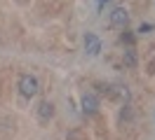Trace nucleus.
Listing matches in <instances>:
<instances>
[{
    "mask_svg": "<svg viewBox=\"0 0 155 140\" xmlns=\"http://www.w3.org/2000/svg\"><path fill=\"white\" fill-rule=\"evenodd\" d=\"M19 91H21V96H26V98H31V96H35V93L40 91V82H38V77L35 75H21L19 77Z\"/></svg>",
    "mask_w": 155,
    "mask_h": 140,
    "instance_id": "obj_1",
    "label": "nucleus"
},
{
    "mask_svg": "<svg viewBox=\"0 0 155 140\" xmlns=\"http://www.w3.org/2000/svg\"><path fill=\"white\" fill-rule=\"evenodd\" d=\"M80 105H82V114H87V117H92V114L99 112V98L94 93H85L82 101H80Z\"/></svg>",
    "mask_w": 155,
    "mask_h": 140,
    "instance_id": "obj_2",
    "label": "nucleus"
},
{
    "mask_svg": "<svg viewBox=\"0 0 155 140\" xmlns=\"http://www.w3.org/2000/svg\"><path fill=\"white\" fill-rule=\"evenodd\" d=\"M127 23H129V12H127L125 7H115L113 12H110V26L127 28Z\"/></svg>",
    "mask_w": 155,
    "mask_h": 140,
    "instance_id": "obj_3",
    "label": "nucleus"
},
{
    "mask_svg": "<svg viewBox=\"0 0 155 140\" xmlns=\"http://www.w3.org/2000/svg\"><path fill=\"white\" fill-rule=\"evenodd\" d=\"M85 49H87L89 56H97L99 51H101V40H99L94 33H87V35H85Z\"/></svg>",
    "mask_w": 155,
    "mask_h": 140,
    "instance_id": "obj_4",
    "label": "nucleus"
},
{
    "mask_svg": "<svg viewBox=\"0 0 155 140\" xmlns=\"http://www.w3.org/2000/svg\"><path fill=\"white\" fill-rule=\"evenodd\" d=\"M54 117V105L49 101H40V105H38V119L40 121H49Z\"/></svg>",
    "mask_w": 155,
    "mask_h": 140,
    "instance_id": "obj_5",
    "label": "nucleus"
},
{
    "mask_svg": "<svg viewBox=\"0 0 155 140\" xmlns=\"http://www.w3.org/2000/svg\"><path fill=\"white\" fill-rule=\"evenodd\" d=\"M122 61H125L127 68H134V65H136V51L132 49V47H127V49H125V54H122Z\"/></svg>",
    "mask_w": 155,
    "mask_h": 140,
    "instance_id": "obj_6",
    "label": "nucleus"
},
{
    "mask_svg": "<svg viewBox=\"0 0 155 140\" xmlns=\"http://www.w3.org/2000/svg\"><path fill=\"white\" fill-rule=\"evenodd\" d=\"M66 140H89V138H87V133H82L80 129H71L66 133Z\"/></svg>",
    "mask_w": 155,
    "mask_h": 140,
    "instance_id": "obj_7",
    "label": "nucleus"
},
{
    "mask_svg": "<svg viewBox=\"0 0 155 140\" xmlns=\"http://www.w3.org/2000/svg\"><path fill=\"white\" fill-rule=\"evenodd\" d=\"M120 40H122V42H127V45H134V35H132L129 30H125V33L120 35Z\"/></svg>",
    "mask_w": 155,
    "mask_h": 140,
    "instance_id": "obj_8",
    "label": "nucleus"
},
{
    "mask_svg": "<svg viewBox=\"0 0 155 140\" xmlns=\"http://www.w3.org/2000/svg\"><path fill=\"white\" fill-rule=\"evenodd\" d=\"M150 30H155V23H141L136 33H150Z\"/></svg>",
    "mask_w": 155,
    "mask_h": 140,
    "instance_id": "obj_9",
    "label": "nucleus"
},
{
    "mask_svg": "<svg viewBox=\"0 0 155 140\" xmlns=\"http://www.w3.org/2000/svg\"><path fill=\"white\" fill-rule=\"evenodd\" d=\"M99 2H108V0H99Z\"/></svg>",
    "mask_w": 155,
    "mask_h": 140,
    "instance_id": "obj_10",
    "label": "nucleus"
}]
</instances>
